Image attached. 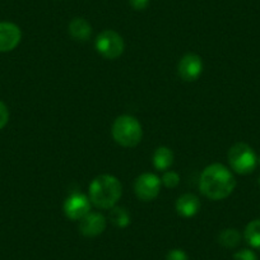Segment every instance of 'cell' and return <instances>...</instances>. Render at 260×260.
I'll return each instance as SVG.
<instances>
[{"label": "cell", "mask_w": 260, "mask_h": 260, "mask_svg": "<svg viewBox=\"0 0 260 260\" xmlns=\"http://www.w3.org/2000/svg\"><path fill=\"white\" fill-rule=\"evenodd\" d=\"M234 260H259L256 254L250 249H242L239 250L234 254Z\"/></svg>", "instance_id": "obj_18"}, {"label": "cell", "mask_w": 260, "mask_h": 260, "mask_svg": "<svg viewBox=\"0 0 260 260\" xmlns=\"http://www.w3.org/2000/svg\"><path fill=\"white\" fill-rule=\"evenodd\" d=\"M22 40V32L12 22H0V52L13 51Z\"/></svg>", "instance_id": "obj_9"}, {"label": "cell", "mask_w": 260, "mask_h": 260, "mask_svg": "<svg viewBox=\"0 0 260 260\" xmlns=\"http://www.w3.org/2000/svg\"><path fill=\"white\" fill-rule=\"evenodd\" d=\"M161 179L152 172L139 175L134 182V191L141 201L151 202L158 197L161 191Z\"/></svg>", "instance_id": "obj_6"}, {"label": "cell", "mask_w": 260, "mask_h": 260, "mask_svg": "<svg viewBox=\"0 0 260 260\" xmlns=\"http://www.w3.org/2000/svg\"><path fill=\"white\" fill-rule=\"evenodd\" d=\"M89 197L82 192H72L64 202V214L72 221H81L91 212Z\"/></svg>", "instance_id": "obj_7"}, {"label": "cell", "mask_w": 260, "mask_h": 260, "mask_svg": "<svg viewBox=\"0 0 260 260\" xmlns=\"http://www.w3.org/2000/svg\"><path fill=\"white\" fill-rule=\"evenodd\" d=\"M9 121V110L3 101H0V129L6 127Z\"/></svg>", "instance_id": "obj_19"}, {"label": "cell", "mask_w": 260, "mask_h": 260, "mask_svg": "<svg viewBox=\"0 0 260 260\" xmlns=\"http://www.w3.org/2000/svg\"><path fill=\"white\" fill-rule=\"evenodd\" d=\"M110 222L119 229H125L130 224V214L124 207H112L109 213Z\"/></svg>", "instance_id": "obj_15"}, {"label": "cell", "mask_w": 260, "mask_h": 260, "mask_svg": "<svg viewBox=\"0 0 260 260\" xmlns=\"http://www.w3.org/2000/svg\"><path fill=\"white\" fill-rule=\"evenodd\" d=\"M161 182L165 185L166 187H176L177 185L180 184V176L177 172L175 171H165V174L162 175Z\"/></svg>", "instance_id": "obj_17"}, {"label": "cell", "mask_w": 260, "mask_h": 260, "mask_svg": "<svg viewBox=\"0 0 260 260\" xmlns=\"http://www.w3.org/2000/svg\"><path fill=\"white\" fill-rule=\"evenodd\" d=\"M201 201L195 194H182L176 202V212L185 218L194 217L201 209Z\"/></svg>", "instance_id": "obj_11"}, {"label": "cell", "mask_w": 260, "mask_h": 260, "mask_svg": "<svg viewBox=\"0 0 260 260\" xmlns=\"http://www.w3.org/2000/svg\"><path fill=\"white\" fill-rule=\"evenodd\" d=\"M69 35L76 41H88L92 35V26L89 22L84 18H74L69 23Z\"/></svg>", "instance_id": "obj_12"}, {"label": "cell", "mask_w": 260, "mask_h": 260, "mask_svg": "<svg viewBox=\"0 0 260 260\" xmlns=\"http://www.w3.org/2000/svg\"><path fill=\"white\" fill-rule=\"evenodd\" d=\"M174 164V152L167 147H158L153 153V166L158 171H167Z\"/></svg>", "instance_id": "obj_13"}, {"label": "cell", "mask_w": 260, "mask_h": 260, "mask_svg": "<svg viewBox=\"0 0 260 260\" xmlns=\"http://www.w3.org/2000/svg\"><path fill=\"white\" fill-rule=\"evenodd\" d=\"M218 242L226 249H234L241 242V234L236 229H226L218 235Z\"/></svg>", "instance_id": "obj_16"}, {"label": "cell", "mask_w": 260, "mask_h": 260, "mask_svg": "<svg viewBox=\"0 0 260 260\" xmlns=\"http://www.w3.org/2000/svg\"><path fill=\"white\" fill-rule=\"evenodd\" d=\"M94 46H96L97 52H99L102 57L110 60H115L119 56H121L125 49V44L122 37L120 36L117 32L112 31V29L102 31L101 34L97 36Z\"/></svg>", "instance_id": "obj_5"}, {"label": "cell", "mask_w": 260, "mask_h": 260, "mask_svg": "<svg viewBox=\"0 0 260 260\" xmlns=\"http://www.w3.org/2000/svg\"><path fill=\"white\" fill-rule=\"evenodd\" d=\"M121 182L112 175H100L91 182L88 189L89 201L101 209H111L121 198Z\"/></svg>", "instance_id": "obj_2"}, {"label": "cell", "mask_w": 260, "mask_h": 260, "mask_svg": "<svg viewBox=\"0 0 260 260\" xmlns=\"http://www.w3.org/2000/svg\"><path fill=\"white\" fill-rule=\"evenodd\" d=\"M177 73L185 82H194L203 73V60L197 54H186L180 59Z\"/></svg>", "instance_id": "obj_8"}, {"label": "cell", "mask_w": 260, "mask_h": 260, "mask_svg": "<svg viewBox=\"0 0 260 260\" xmlns=\"http://www.w3.org/2000/svg\"><path fill=\"white\" fill-rule=\"evenodd\" d=\"M129 4L136 11H143V9H146L148 7L149 0H129Z\"/></svg>", "instance_id": "obj_21"}, {"label": "cell", "mask_w": 260, "mask_h": 260, "mask_svg": "<svg viewBox=\"0 0 260 260\" xmlns=\"http://www.w3.org/2000/svg\"><path fill=\"white\" fill-rule=\"evenodd\" d=\"M229 164L236 174L249 175L256 169L257 157L254 149L244 142L234 144L229 151Z\"/></svg>", "instance_id": "obj_4"}, {"label": "cell", "mask_w": 260, "mask_h": 260, "mask_svg": "<svg viewBox=\"0 0 260 260\" xmlns=\"http://www.w3.org/2000/svg\"><path fill=\"white\" fill-rule=\"evenodd\" d=\"M112 138L125 148H132L141 143L143 129L138 119L130 115H121L112 124Z\"/></svg>", "instance_id": "obj_3"}, {"label": "cell", "mask_w": 260, "mask_h": 260, "mask_svg": "<svg viewBox=\"0 0 260 260\" xmlns=\"http://www.w3.org/2000/svg\"><path fill=\"white\" fill-rule=\"evenodd\" d=\"M166 260H189V256H187V254L184 250L174 249L171 251H169Z\"/></svg>", "instance_id": "obj_20"}, {"label": "cell", "mask_w": 260, "mask_h": 260, "mask_svg": "<svg viewBox=\"0 0 260 260\" xmlns=\"http://www.w3.org/2000/svg\"><path fill=\"white\" fill-rule=\"evenodd\" d=\"M106 230V218L99 212H89L79 221V232L86 237L100 236Z\"/></svg>", "instance_id": "obj_10"}, {"label": "cell", "mask_w": 260, "mask_h": 260, "mask_svg": "<svg viewBox=\"0 0 260 260\" xmlns=\"http://www.w3.org/2000/svg\"><path fill=\"white\" fill-rule=\"evenodd\" d=\"M259 184H260V177H259Z\"/></svg>", "instance_id": "obj_23"}, {"label": "cell", "mask_w": 260, "mask_h": 260, "mask_svg": "<svg viewBox=\"0 0 260 260\" xmlns=\"http://www.w3.org/2000/svg\"><path fill=\"white\" fill-rule=\"evenodd\" d=\"M244 237L252 249L260 251V219H254L247 224L244 232Z\"/></svg>", "instance_id": "obj_14"}, {"label": "cell", "mask_w": 260, "mask_h": 260, "mask_svg": "<svg viewBox=\"0 0 260 260\" xmlns=\"http://www.w3.org/2000/svg\"><path fill=\"white\" fill-rule=\"evenodd\" d=\"M257 164H259V165H260V156H259V157H257Z\"/></svg>", "instance_id": "obj_22"}, {"label": "cell", "mask_w": 260, "mask_h": 260, "mask_svg": "<svg viewBox=\"0 0 260 260\" xmlns=\"http://www.w3.org/2000/svg\"><path fill=\"white\" fill-rule=\"evenodd\" d=\"M236 187L234 174L222 164H212L201 175L199 189L212 201H222L232 194Z\"/></svg>", "instance_id": "obj_1"}]
</instances>
